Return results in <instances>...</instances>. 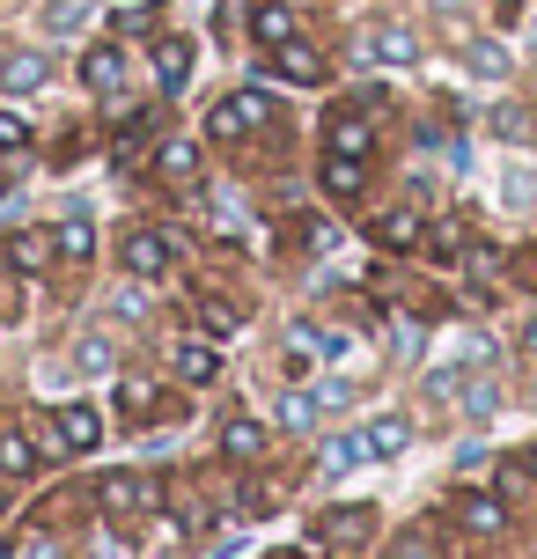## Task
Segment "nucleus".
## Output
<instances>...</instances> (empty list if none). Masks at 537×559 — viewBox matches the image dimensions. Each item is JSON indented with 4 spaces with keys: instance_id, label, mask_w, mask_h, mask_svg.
<instances>
[{
    "instance_id": "1",
    "label": "nucleus",
    "mask_w": 537,
    "mask_h": 559,
    "mask_svg": "<svg viewBox=\"0 0 537 559\" xmlns=\"http://www.w3.org/2000/svg\"><path fill=\"white\" fill-rule=\"evenodd\" d=\"M273 96L265 88H236V96H222L214 111H206V133L214 140H251V133H273Z\"/></svg>"
},
{
    "instance_id": "2",
    "label": "nucleus",
    "mask_w": 537,
    "mask_h": 559,
    "mask_svg": "<svg viewBox=\"0 0 537 559\" xmlns=\"http://www.w3.org/2000/svg\"><path fill=\"white\" fill-rule=\"evenodd\" d=\"M368 531H375V515L354 508V501H346V508H317V515H310V537L324 545V552H361Z\"/></svg>"
},
{
    "instance_id": "3",
    "label": "nucleus",
    "mask_w": 537,
    "mask_h": 559,
    "mask_svg": "<svg viewBox=\"0 0 537 559\" xmlns=\"http://www.w3.org/2000/svg\"><path fill=\"white\" fill-rule=\"evenodd\" d=\"M118 258H126V273H133V280H163V273H170V258H177V236H170V228H126Z\"/></svg>"
},
{
    "instance_id": "4",
    "label": "nucleus",
    "mask_w": 537,
    "mask_h": 559,
    "mask_svg": "<svg viewBox=\"0 0 537 559\" xmlns=\"http://www.w3.org/2000/svg\"><path fill=\"white\" fill-rule=\"evenodd\" d=\"M52 449H59V456H88V449H104V413L82 405V397L59 405V413H52Z\"/></svg>"
},
{
    "instance_id": "5",
    "label": "nucleus",
    "mask_w": 537,
    "mask_h": 559,
    "mask_svg": "<svg viewBox=\"0 0 537 559\" xmlns=\"http://www.w3.org/2000/svg\"><path fill=\"white\" fill-rule=\"evenodd\" d=\"M147 59H155V88H163V96H184V82H192V37H177V29H155Z\"/></svg>"
},
{
    "instance_id": "6",
    "label": "nucleus",
    "mask_w": 537,
    "mask_h": 559,
    "mask_svg": "<svg viewBox=\"0 0 537 559\" xmlns=\"http://www.w3.org/2000/svg\"><path fill=\"white\" fill-rule=\"evenodd\" d=\"M368 236H375L383 251H420V199H405V206H383V214H368Z\"/></svg>"
},
{
    "instance_id": "7",
    "label": "nucleus",
    "mask_w": 537,
    "mask_h": 559,
    "mask_svg": "<svg viewBox=\"0 0 537 559\" xmlns=\"http://www.w3.org/2000/svg\"><path fill=\"white\" fill-rule=\"evenodd\" d=\"M96 501L111 508V515H147V508H155V478L147 472H111L96 486Z\"/></svg>"
},
{
    "instance_id": "8",
    "label": "nucleus",
    "mask_w": 537,
    "mask_h": 559,
    "mask_svg": "<svg viewBox=\"0 0 537 559\" xmlns=\"http://www.w3.org/2000/svg\"><path fill=\"white\" fill-rule=\"evenodd\" d=\"M405 442H413V427L397 413H383V419H368L361 435H354V456H368V464H391V456H405Z\"/></svg>"
},
{
    "instance_id": "9",
    "label": "nucleus",
    "mask_w": 537,
    "mask_h": 559,
    "mask_svg": "<svg viewBox=\"0 0 537 559\" xmlns=\"http://www.w3.org/2000/svg\"><path fill=\"white\" fill-rule=\"evenodd\" d=\"M265 67H273L281 82H302V88H317V82H324V52H317V45H302V37L273 45V52H265Z\"/></svg>"
},
{
    "instance_id": "10",
    "label": "nucleus",
    "mask_w": 537,
    "mask_h": 559,
    "mask_svg": "<svg viewBox=\"0 0 537 559\" xmlns=\"http://www.w3.org/2000/svg\"><path fill=\"white\" fill-rule=\"evenodd\" d=\"M52 258H59V228H15L8 236V265L15 273H45Z\"/></svg>"
},
{
    "instance_id": "11",
    "label": "nucleus",
    "mask_w": 537,
    "mask_h": 559,
    "mask_svg": "<svg viewBox=\"0 0 537 559\" xmlns=\"http://www.w3.org/2000/svg\"><path fill=\"white\" fill-rule=\"evenodd\" d=\"M456 523L472 537H501L509 531V501L501 493H456Z\"/></svg>"
},
{
    "instance_id": "12",
    "label": "nucleus",
    "mask_w": 537,
    "mask_h": 559,
    "mask_svg": "<svg viewBox=\"0 0 537 559\" xmlns=\"http://www.w3.org/2000/svg\"><path fill=\"white\" fill-rule=\"evenodd\" d=\"M45 82H52V59L45 52H0V88L8 96H37Z\"/></svg>"
},
{
    "instance_id": "13",
    "label": "nucleus",
    "mask_w": 537,
    "mask_h": 559,
    "mask_svg": "<svg viewBox=\"0 0 537 559\" xmlns=\"http://www.w3.org/2000/svg\"><path fill=\"white\" fill-rule=\"evenodd\" d=\"M82 82L96 88V96H118V88H126V52H118V45H88L82 52Z\"/></svg>"
},
{
    "instance_id": "14",
    "label": "nucleus",
    "mask_w": 537,
    "mask_h": 559,
    "mask_svg": "<svg viewBox=\"0 0 537 559\" xmlns=\"http://www.w3.org/2000/svg\"><path fill=\"white\" fill-rule=\"evenodd\" d=\"M368 59H383V67H413L420 59V37L405 23H375L368 29Z\"/></svg>"
},
{
    "instance_id": "15",
    "label": "nucleus",
    "mask_w": 537,
    "mask_h": 559,
    "mask_svg": "<svg viewBox=\"0 0 537 559\" xmlns=\"http://www.w3.org/2000/svg\"><path fill=\"white\" fill-rule=\"evenodd\" d=\"M177 376H184V383H222V354H214V338H177Z\"/></svg>"
},
{
    "instance_id": "16",
    "label": "nucleus",
    "mask_w": 537,
    "mask_h": 559,
    "mask_svg": "<svg viewBox=\"0 0 537 559\" xmlns=\"http://www.w3.org/2000/svg\"><path fill=\"white\" fill-rule=\"evenodd\" d=\"M324 140H332L339 155H361V163H368V118H361V104H346V111L324 118Z\"/></svg>"
},
{
    "instance_id": "17",
    "label": "nucleus",
    "mask_w": 537,
    "mask_h": 559,
    "mask_svg": "<svg viewBox=\"0 0 537 559\" xmlns=\"http://www.w3.org/2000/svg\"><path fill=\"white\" fill-rule=\"evenodd\" d=\"M251 37L265 45V52L287 45V37H295V8H287V0H258V8H251Z\"/></svg>"
},
{
    "instance_id": "18",
    "label": "nucleus",
    "mask_w": 537,
    "mask_h": 559,
    "mask_svg": "<svg viewBox=\"0 0 537 559\" xmlns=\"http://www.w3.org/2000/svg\"><path fill=\"white\" fill-rule=\"evenodd\" d=\"M155 177L163 185H199V147L192 140H163L155 147Z\"/></svg>"
},
{
    "instance_id": "19",
    "label": "nucleus",
    "mask_w": 537,
    "mask_h": 559,
    "mask_svg": "<svg viewBox=\"0 0 537 559\" xmlns=\"http://www.w3.org/2000/svg\"><path fill=\"white\" fill-rule=\"evenodd\" d=\"M420 243L434 251V265H456V258L472 251V243H464V222H456V214H442V222H420Z\"/></svg>"
},
{
    "instance_id": "20",
    "label": "nucleus",
    "mask_w": 537,
    "mask_h": 559,
    "mask_svg": "<svg viewBox=\"0 0 537 559\" xmlns=\"http://www.w3.org/2000/svg\"><path fill=\"white\" fill-rule=\"evenodd\" d=\"M96 8H104V0H45V29H52V37H82V29L96 23Z\"/></svg>"
},
{
    "instance_id": "21",
    "label": "nucleus",
    "mask_w": 537,
    "mask_h": 559,
    "mask_svg": "<svg viewBox=\"0 0 537 559\" xmlns=\"http://www.w3.org/2000/svg\"><path fill=\"white\" fill-rule=\"evenodd\" d=\"M486 126L509 140V147H530V140H537V111H530V104H493V118H486Z\"/></svg>"
},
{
    "instance_id": "22",
    "label": "nucleus",
    "mask_w": 537,
    "mask_h": 559,
    "mask_svg": "<svg viewBox=\"0 0 537 559\" xmlns=\"http://www.w3.org/2000/svg\"><path fill=\"white\" fill-rule=\"evenodd\" d=\"M37 464H45V449L29 442V435H15V427H0V472H8V478H29Z\"/></svg>"
},
{
    "instance_id": "23",
    "label": "nucleus",
    "mask_w": 537,
    "mask_h": 559,
    "mask_svg": "<svg viewBox=\"0 0 537 559\" xmlns=\"http://www.w3.org/2000/svg\"><path fill=\"white\" fill-rule=\"evenodd\" d=\"M222 449H228V456H236V464H258V456H265V427H258V419H243V413H236V419H228V427H222Z\"/></svg>"
},
{
    "instance_id": "24",
    "label": "nucleus",
    "mask_w": 537,
    "mask_h": 559,
    "mask_svg": "<svg viewBox=\"0 0 537 559\" xmlns=\"http://www.w3.org/2000/svg\"><path fill=\"white\" fill-rule=\"evenodd\" d=\"M464 59H472V74H486V82H509V45H493V37H464Z\"/></svg>"
},
{
    "instance_id": "25",
    "label": "nucleus",
    "mask_w": 537,
    "mask_h": 559,
    "mask_svg": "<svg viewBox=\"0 0 537 559\" xmlns=\"http://www.w3.org/2000/svg\"><path fill=\"white\" fill-rule=\"evenodd\" d=\"M324 192H332V199L361 192V155H339V147H332V155H324Z\"/></svg>"
},
{
    "instance_id": "26",
    "label": "nucleus",
    "mask_w": 537,
    "mask_h": 559,
    "mask_svg": "<svg viewBox=\"0 0 537 559\" xmlns=\"http://www.w3.org/2000/svg\"><path fill=\"white\" fill-rule=\"evenodd\" d=\"M155 405H163V391H155L147 376H118V413H133V419H155Z\"/></svg>"
},
{
    "instance_id": "27",
    "label": "nucleus",
    "mask_w": 537,
    "mask_h": 559,
    "mask_svg": "<svg viewBox=\"0 0 537 559\" xmlns=\"http://www.w3.org/2000/svg\"><path fill=\"white\" fill-rule=\"evenodd\" d=\"M111 368H118L111 338H74V376H111Z\"/></svg>"
},
{
    "instance_id": "28",
    "label": "nucleus",
    "mask_w": 537,
    "mask_h": 559,
    "mask_svg": "<svg viewBox=\"0 0 537 559\" xmlns=\"http://www.w3.org/2000/svg\"><path fill=\"white\" fill-rule=\"evenodd\" d=\"M501 206H537V169L530 163H509V169H501Z\"/></svg>"
},
{
    "instance_id": "29",
    "label": "nucleus",
    "mask_w": 537,
    "mask_h": 559,
    "mask_svg": "<svg viewBox=\"0 0 537 559\" xmlns=\"http://www.w3.org/2000/svg\"><path fill=\"white\" fill-rule=\"evenodd\" d=\"M199 332H206V338H236V332H243V317H236L222 295H206V302H199Z\"/></svg>"
},
{
    "instance_id": "30",
    "label": "nucleus",
    "mask_w": 537,
    "mask_h": 559,
    "mask_svg": "<svg viewBox=\"0 0 537 559\" xmlns=\"http://www.w3.org/2000/svg\"><path fill=\"white\" fill-rule=\"evenodd\" d=\"M206 228H214V236H243V199L214 192V199H206Z\"/></svg>"
},
{
    "instance_id": "31",
    "label": "nucleus",
    "mask_w": 537,
    "mask_h": 559,
    "mask_svg": "<svg viewBox=\"0 0 537 559\" xmlns=\"http://www.w3.org/2000/svg\"><path fill=\"white\" fill-rule=\"evenodd\" d=\"M530 486H537V472L523 464V456H509V464L493 472V493H501V501H530Z\"/></svg>"
},
{
    "instance_id": "32",
    "label": "nucleus",
    "mask_w": 537,
    "mask_h": 559,
    "mask_svg": "<svg viewBox=\"0 0 537 559\" xmlns=\"http://www.w3.org/2000/svg\"><path fill=\"white\" fill-rule=\"evenodd\" d=\"M317 419H324V413H317V397H302V391L281 397V427H287V435H310Z\"/></svg>"
},
{
    "instance_id": "33",
    "label": "nucleus",
    "mask_w": 537,
    "mask_h": 559,
    "mask_svg": "<svg viewBox=\"0 0 537 559\" xmlns=\"http://www.w3.org/2000/svg\"><path fill=\"white\" fill-rule=\"evenodd\" d=\"M310 397H317V413H346V405H354L361 391H354V376H324Z\"/></svg>"
},
{
    "instance_id": "34",
    "label": "nucleus",
    "mask_w": 537,
    "mask_h": 559,
    "mask_svg": "<svg viewBox=\"0 0 537 559\" xmlns=\"http://www.w3.org/2000/svg\"><path fill=\"white\" fill-rule=\"evenodd\" d=\"M96 251V236H88V214H67L59 222V258H88Z\"/></svg>"
},
{
    "instance_id": "35",
    "label": "nucleus",
    "mask_w": 537,
    "mask_h": 559,
    "mask_svg": "<svg viewBox=\"0 0 537 559\" xmlns=\"http://www.w3.org/2000/svg\"><path fill=\"white\" fill-rule=\"evenodd\" d=\"M391 354H397V361L420 354V317H391Z\"/></svg>"
},
{
    "instance_id": "36",
    "label": "nucleus",
    "mask_w": 537,
    "mask_h": 559,
    "mask_svg": "<svg viewBox=\"0 0 537 559\" xmlns=\"http://www.w3.org/2000/svg\"><path fill=\"white\" fill-rule=\"evenodd\" d=\"M493 405H501V391H493V383H464V413H472V419H486Z\"/></svg>"
},
{
    "instance_id": "37",
    "label": "nucleus",
    "mask_w": 537,
    "mask_h": 559,
    "mask_svg": "<svg viewBox=\"0 0 537 559\" xmlns=\"http://www.w3.org/2000/svg\"><path fill=\"white\" fill-rule=\"evenodd\" d=\"M391 559H434V531H405Z\"/></svg>"
},
{
    "instance_id": "38",
    "label": "nucleus",
    "mask_w": 537,
    "mask_h": 559,
    "mask_svg": "<svg viewBox=\"0 0 537 559\" xmlns=\"http://www.w3.org/2000/svg\"><path fill=\"white\" fill-rule=\"evenodd\" d=\"M177 537H184L177 515H155V523H147V545H177Z\"/></svg>"
},
{
    "instance_id": "39",
    "label": "nucleus",
    "mask_w": 537,
    "mask_h": 559,
    "mask_svg": "<svg viewBox=\"0 0 537 559\" xmlns=\"http://www.w3.org/2000/svg\"><path fill=\"white\" fill-rule=\"evenodd\" d=\"M23 140H29V133H23V118H8V111H0V147H23Z\"/></svg>"
},
{
    "instance_id": "40",
    "label": "nucleus",
    "mask_w": 537,
    "mask_h": 559,
    "mask_svg": "<svg viewBox=\"0 0 537 559\" xmlns=\"http://www.w3.org/2000/svg\"><path fill=\"white\" fill-rule=\"evenodd\" d=\"M96 559H141V552H133V545H104Z\"/></svg>"
},
{
    "instance_id": "41",
    "label": "nucleus",
    "mask_w": 537,
    "mask_h": 559,
    "mask_svg": "<svg viewBox=\"0 0 537 559\" xmlns=\"http://www.w3.org/2000/svg\"><path fill=\"white\" fill-rule=\"evenodd\" d=\"M434 8H442V15H464V8H479V0H434Z\"/></svg>"
},
{
    "instance_id": "42",
    "label": "nucleus",
    "mask_w": 537,
    "mask_h": 559,
    "mask_svg": "<svg viewBox=\"0 0 537 559\" xmlns=\"http://www.w3.org/2000/svg\"><path fill=\"white\" fill-rule=\"evenodd\" d=\"M523 354H537V317H530V324H523Z\"/></svg>"
},
{
    "instance_id": "43",
    "label": "nucleus",
    "mask_w": 537,
    "mask_h": 559,
    "mask_svg": "<svg viewBox=\"0 0 537 559\" xmlns=\"http://www.w3.org/2000/svg\"><path fill=\"white\" fill-rule=\"evenodd\" d=\"M0 515H8V472H0Z\"/></svg>"
},
{
    "instance_id": "44",
    "label": "nucleus",
    "mask_w": 537,
    "mask_h": 559,
    "mask_svg": "<svg viewBox=\"0 0 537 559\" xmlns=\"http://www.w3.org/2000/svg\"><path fill=\"white\" fill-rule=\"evenodd\" d=\"M523 464H530V472H537V449H530V456H523Z\"/></svg>"
},
{
    "instance_id": "45",
    "label": "nucleus",
    "mask_w": 537,
    "mask_h": 559,
    "mask_svg": "<svg viewBox=\"0 0 537 559\" xmlns=\"http://www.w3.org/2000/svg\"><path fill=\"white\" fill-rule=\"evenodd\" d=\"M530 405H537V383H530Z\"/></svg>"
}]
</instances>
